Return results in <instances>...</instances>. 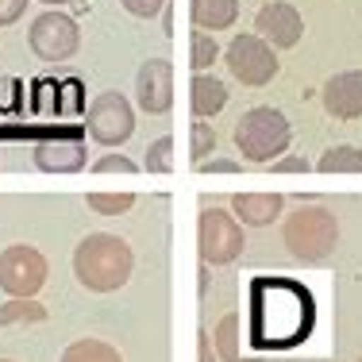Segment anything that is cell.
<instances>
[{
	"mask_svg": "<svg viewBox=\"0 0 362 362\" xmlns=\"http://www.w3.org/2000/svg\"><path fill=\"white\" fill-rule=\"evenodd\" d=\"M223 62H228L231 77L243 81L247 89H262V85H270L274 77H278V70H281L274 47L262 42L258 35H235L228 42V50H223Z\"/></svg>",
	"mask_w": 362,
	"mask_h": 362,
	"instance_id": "obj_7",
	"label": "cell"
},
{
	"mask_svg": "<svg viewBox=\"0 0 362 362\" xmlns=\"http://www.w3.org/2000/svg\"><path fill=\"white\" fill-rule=\"evenodd\" d=\"M31 158H35V170H42V174H77L89 162V151H85L81 135L70 132V135H47V139H39Z\"/></svg>",
	"mask_w": 362,
	"mask_h": 362,
	"instance_id": "obj_11",
	"label": "cell"
},
{
	"mask_svg": "<svg viewBox=\"0 0 362 362\" xmlns=\"http://www.w3.org/2000/svg\"><path fill=\"white\" fill-rule=\"evenodd\" d=\"M135 105L146 116H166L174 108V66L166 58H146L135 74Z\"/></svg>",
	"mask_w": 362,
	"mask_h": 362,
	"instance_id": "obj_9",
	"label": "cell"
},
{
	"mask_svg": "<svg viewBox=\"0 0 362 362\" xmlns=\"http://www.w3.org/2000/svg\"><path fill=\"white\" fill-rule=\"evenodd\" d=\"M135 162L127 158V154H105V158L93 162V174H135Z\"/></svg>",
	"mask_w": 362,
	"mask_h": 362,
	"instance_id": "obj_25",
	"label": "cell"
},
{
	"mask_svg": "<svg viewBox=\"0 0 362 362\" xmlns=\"http://www.w3.org/2000/svg\"><path fill=\"white\" fill-rule=\"evenodd\" d=\"M316 166L324 174H362V151L358 146H332V151L320 154Z\"/></svg>",
	"mask_w": 362,
	"mask_h": 362,
	"instance_id": "obj_17",
	"label": "cell"
},
{
	"mask_svg": "<svg viewBox=\"0 0 362 362\" xmlns=\"http://www.w3.org/2000/svg\"><path fill=\"white\" fill-rule=\"evenodd\" d=\"M281 243L300 262H324L339 247V220L327 209H300L289 212L281 223Z\"/></svg>",
	"mask_w": 362,
	"mask_h": 362,
	"instance_id": "obj_3",
	"label": "cell"
},
{
	"mask_svg": "<svg viewBox=\"0 0 362 362\" xmlns=\"http://www.w3.org/2000/svg\"><path fill=\"white\" fill-rule=\"evenodd\" d=\"M212 151H216V132H212V124L197 119L193 132H189V154H193V166H201L204 158H212Z\"/></svg>",
	"mask_w": 362,
	"mask_h": 362,
	"instance_id": "obj_22",
	"label": "cell"
},
{
	"mask_svg": "<svg viewBox=\"0 0 362 362\" xmlns=\"http://www.w3.org/2000/svg\"><path fill=\"white\" fill-rule=\"evenodd\" d=\"M0 362H16V358H0Z\"/></svg>",
	"mask_w": 362,
	"mask_h": 362,
	"instance_id": "obj_32",
	"label": "cell"
},
{
	"mask_svg": "<svg viewBox=\"0 0 362 362\" xmlns=\"http://www.w3.org/2000/svg\"><path fill=\"white\" fill-rule=\"evenodd\" d=\"M85 132H89L93 143L100 146H124L135 135V108L124 93L108 89L100 93L97 100L85 112Z\"/></svg>",
	"mask_w": 362,
	"mask_h": 362,
	"instance_id": "obj_6",
	"label": "cell"
},
{
	"mask_svg": "<svg viewBox=\"0 0 362 362\" xmlns=\"http://www.w3.org/2000/svg\"><path fill=\"white\" fill-rule=\"evenodd\" d=\"M255 35L262 42H270L274 50H289L297 47L300 35H305V20L300 12L286 0H274V4H262L255 16Z\"/></svg>",
	"mask_w": 362,
	"mask_h": 362,
	"instance_id": "obj_10",
	"label": "cell"
},
{
	"mask_svg": "<svg viewBox=\"0 0 362 362\" xmlns=\"http://www.w3.org/2000/svg\"><path fill=\"white\" fill-rule=\"evenodd\" d=\"M81 81L70 77V81H58V116H66V112H81Z\"/></svg>",
	"mask_w": 362,
	"mask_h": 362,
	"instance_id": "obj_24",
	"label": "cell"
},
{
	"mask_svg": "<svg viewBox=\"0 0 362 362\" xmlns=\"http://www.w3.org/2000/svg\"><path fill=\"white\" fill-rule=\"evenodd\" d=\"M47 258L28 243H12L0 251V289L8 297H35L47 286Z\"/></svg>",
	"mask_w": 362,
	"mask_h": 362,
	"instance_id": "obj_8",
	"label": "cell"
},
{
	"mask_svg": "<svg viewBox=\"0 0 362 362\" xmlns=\"http://www.w3.org/2000/svg\"><path fill=\"white\" fill-rule=\"evenodd\" d=\"M143 170H151V174H170L174 170V139L170 135H158V139L146 146Z\"/></svg>",
	"mask_w": 362,
	"mask_h": 362,
	"instance_id": "obj_21",
	"label": "cell"
},
{
	"mask_svg": "<svg viewBox=\"0 0 362 362\" xmlns=\"http://www.w3.org/2000/svg\"><path fill=\"white\" fill-rule=\"evenodd\" d=\"M197 247H201V258L212 266H228L243 255L247 235H243V223H239L231 212L223 209H204L201 220H197Z\"/></svg>",
	"mask_w": 362,
	"mask_h": 362,
	"instance_id": "obj_5",
	"label": "cell"
},
{
	"mask_svg": "<svg viewBox=\"0 0 362 362\" xmlns=\"http://www.w3.org/2000/svg\"><path fill=\"white\" fill-rule=\"evenodd\" d=\"M216 351L223 355V362H247L243 355H239V316L235 313H228L223 320L216 324Z\"/></svg>",
	"mask_w": 362,
	"mask_h": 362,
	"instance_id": "obj_20",
	"label": "cell"
},
{
	"mask_svg": "<svg viewBox=\"0 0 362 362\" xmlns=\"http://www.w3.org/2000/svg\"><path fill=\"white\" fill-rule=\"evenodd\" d=\"M231 139H235V151L243 154L247 162H255V166H270V162L286 158L289 143H293V127L289 119L281 116L278 108H251L243 112V116L235 119V132H231Z\"/></svg>",
	"mask_w": 362,
	"mask_h": 362,
	"instance_id": "obj_2",
	"label": "cell"
},
{
	"mask_svg": "<svg viewBox=\"0 0 362 362\" xmlns=\"http://www.w3.org/2000/svg\"><path fill=\"white\" fill-rule=\"evenodd\" d=\"M85 201H89V209L100 212V216H124L135 204V193H89Z\"/></svg>",
	"mask_w": 362,
	"mask_h": 362,
	"instance_id": "obj_23",
	"label": "cell"
},
{
	"mask_svg": "<svg viewBox=\"0 0 362 362\" xmlns=\"http://www.w3.org/2000/svg\"><path fill=\"white\" fill-rule=\"evenodd\" d=\"M119 8H124L127 16H135V20H154V16L166 8V0H119Z\"/></svg>",
	"mask_w": 362,
	"mask_h": 362,
	"instance_id": "obj_26",
	"label": "cell"
},
{
	"mask_svg": "<svg viewBox=\"0 0 362 362\" xmlns=\"http://www.w3.org/2000/svg\"><path fill=\"white\" fill-rule=\"evenodd\" d=\"M23 12H28V0H0V28H12V23H20Z\"/></svg>",
	"mask_w": 362,
	"mask_h": 362,
	"instance_id": "obj_27",
	"label": "cell"
},
{
	"mask_svg": "<svg viewBox=\"0 0 362 362\" xmlns=\"http://www.w3.org/2000/svg\"><path fill=\"white\" fill-rule=\"evenodd\" d=\"M58 362H124V358H119V351L105 339H77L62 351Z\"/></svg>",
	"mask_w": 362,
	"mask_h": 362,
	"instance_id": "obj_16",
	"label": "cell"
},
{
	"mask_svg": "<svg viewBox=\"0 0 362 362\" xmlns=\"http://www.w3.org/2000/svg\"><path fill=\"white\" fill-rule=\"evenodd\" d=\"M286 209V197L281 193H235L231 197V216L243 228H266L274 223Z\"/></svg>",
	"mask_w": 362,
	"mask_h": 362,
	"instance_id": "obj_13",
	"label": "cell"
},
{
	"mask_svg": "<svg viewBox=\"0 0 362 362\" xmlns=\"http://www.w3.org/2000/svg\"><path fill=\"white\" fill-rule=\"evenodd\" d=\"M189 20L197 31L216 35L239 20V0H189Z\"/></svg>",
	"mask_w": 362,
	"mask_h": 362,
	"instance_id": "obj_15",
	"label": "cell"
},
{
	"mask_svg": "<svg viewBox=\"0 0 362 362\" xmlns=\"http://www.w3.org/2000/svg\"><path fill=\"white\" fill-rule=\"evenodd\" d=\"M135 255L124 235L112 231H89L74 247V274L89 293H116L132 281Z\"/></svg>",
	"mask_w": 362,
	"mask_h": 362,
	"instance_id": "obj_1",
	"label": "cell"
},
{
	"mask_svg": "<svg viewBox=\"0 0 362 362\" xmlns=\"http://www.w3.org/2000/svg\"><path fill=\"white\" fill-rule=\"evenodd\" d=\"M324 112L335 119H358L362 116V70H343L327 77L320 89Z\"/></svg>",
	"mask_w": 362,
	"mask_h": 362,
	"instance_id": "obj_12",
	"label": "cell"
},
{
	"mask_svg": "<svg viewBox=\"0 0 362 362\" xmlns=\"http://www.w3.org/2000/svg\"><path fill=\"white\" fill-rule=\"evenodd\" d=\"M197 351H201V362H216V355H212V339H209V332H197Z\"/></svg>",
	"mask_w": 362,
	"mask_h": 362,
	"instance_id": "obj_30",
	"label": "cell"
},
{
	"mask_svg": "<svg viewBox=\"0 0 362 362\" xmlns=\"http://www.w3.org/2000/svg\"><path fill=\"white\" fill-rule=\"evenodd\" d=\"M270 166H274V174H308V158H278Z\"/></svg>",
	"mask_w": 362,
	"mask_h": 362,
	"instance_id": "obj_29",
	"label": "cell"
},
{
	"mask_svg": "<svg viewBox=\"0 0 362 362\" xmlns=\"http://www.w3.org/2000/svg\"><path fill=\"white\" fill-rule=\"evenodd\" d=\"M39 320H47V308H42L35 297H12L4 308H0V327H8V324H39Z\"/></svg>",
	"mask_w": 362,
	"mask_h": 362,
	"instance_id": "obj_18",
	"label": "cell"
},
{
	"mask_svg": "<svg viewBox=\"0 0 362 362\" xmlns=\"http://www.w3.org/2000/svg\"><path fill=\"white\" fill-rule=\"evenodd\" d=\"M47 8H66V4H74V0H42Z\"/></svg>",
	"mask_w": 362,
	"mask_h": 362,
	"instance_id": "obj_31",
	"label": "cell"
},
{
	"mask_svg": "<svg viewBox=\"0 0 362 362\" xmlns=\"http://www.w3.org/2000/svg\"><path fill=\"white\" fill-rule=\"evenodd\" d=\"M358 362H362V358H358Z\"/></svg>",
	"mask_w": 362,
	"mask_h": 362,
	"instance_id": "obj_33",
	"label": "cell"
},
{
	"mask_svg": "<svg viewBox=\"0 0 362 362\" xmlns=\"http://www.w3.org/2000/svg\"><path fill=\"white\" fill-rule=\"evenodd\" d=\"M216 58H220V47L209 31H193V35H189V66H193L197 74H209Z\"/></svg>",
	"mask_w": 362,
	"mask_h": 362,
	"instance_id": "obj_19",
	"label": "cell"
},
{
	"mask_svg": "<svg viewBox=\"0 0 362 362\" xmlns=\"http://www.w3.org/2000/svg\"><path fill=\"white\" fill-rule=\"evenodd\" d=\"M223 105H228V85L212 74H193V81H189V112L197 119H212L216 112H223Z\"/></svg>",
	"mask_w": 362,
	"mask_h": 362,
	"instance_id": "obj_14",
	"label": "cell"
},
{
	"mask_svg": "<svg viewBox=\"0 0 362 362\" xmlns=\"http://www.w3.org/2000/svg\"><path fill=\"white\" fill-rule=\"evenodd\" d=\"M197 170H204V174H239V162L235 158H216V154H212V158H204Z\"/></svg>",
	"mask_w": 362,
	"mask_h": 362,
	"instance_id": "obj_28",
	"label": "cell"
},
{
	"mask_svg": "<svg viewBox=\"0 0 362 362\" xmlns=\"http://www.w3.org/2000/svg\"><path fill=\"white\" fill-rule=\"evenodd\" d=\"M28 47L39 62H66L77 54L81 47V28L74 16H66L62 8H47L42 16H35L28 28Z\"/></svg>",
	"mask_w": 362,
	"mask_h": 362,
	"instance_id": "obj_4",
	"label": "cell"
}]
</instances>
